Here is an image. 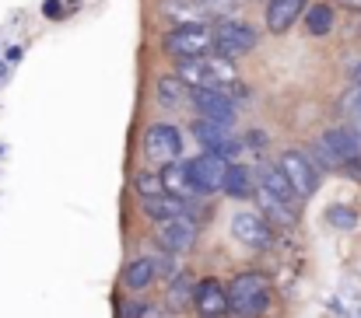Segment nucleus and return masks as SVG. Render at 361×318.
Wrapping results in <instances>:
<instances>
[{
  "mask_svg": "<svg viewBox=\"0 0 361 318\" xmlns=\"http://www.w3.org/2000/svg\"><path fill=\"white\" fill-rule=\"evenodd\" d=\"M186 91L193 88H221V91H232L239 84V67L218 53H207V56H197V60H176V70H172Z\"/></svg>",
  "mask_w": 361,
  "mask_h": 318,
  "instance_id": "nucleus-1",
  "label": "nucleus"
},
{
  "mask_svg": "<svg viewBox=\"0 0 361 318\" xmlns=\"http://www.w3.org/2000/svg\"><path fill=\"white\" fill-rule=\"evenodd\" d=\"M228 318H263L270 308V276L267 273H239L225 284Z\"/></svg>",
  "mask_w": 361,
  "mask_h": 318,
  "instance_id": "nucleus-2",
  "label": "nucleus"
},
{
  "mask_svg": "<svg viewBox=\"0 0 361 318\" xmlns=\"http://www.w3.org/2000/svg\"><path fill=\"white\" fill-rule=\"evenodd\" d=\"M305 154L316 161L319 172H323V168H326V172H337L344 161L361 158V133L355 126H334V129L319 133Z\"/></svg>",
  "mask_w": 361,
  "mask_h": 318,
  "instance_id": "nucleus-3",
  "label": "nucleus"
},
{
  "mask_svg": "<svg viewBox=\"0 0 361 318\" xmlns=\"http://www.w3.org/2000/svg\"><path fill=\"white\" fill-rule=\"evenodd\" d=\"M211 32H214L211 53H218L232 63H239L242 56H249L259 46V28L242 18H218V21H211Z\"/></svg>",
  "mask_w": 361,
  "mask_h": 318,
  "instance_id": "nucleus-4",
  "label": "nucleus"
},
{
  "mask_svg": "<svg viewBox=\"0 0 361 318\" xmlns=\"http://www.w3.org/2000/svg\"><path fill=\"white\" fill-rule=\"evenodd\" d=\"M211 21H190V25H172L161 35V53L169 60H197L211 53Z\"/></svg>",
  "mask_w": 361,
  "mask_h": 318,
  "instance_id": "nucleus-5",
  "label": "nucleus"
},
{
  "mask_svg": "<svg viewBox=\"0 0 361 318\" xmlns=\"http://www.w3.org/2000/svg\"><path fill=\"white\" fill-rule=\"evenodd\" d=\"M140 151H144L147 165H154V168L179 161L183 158V133H179V126H172V122H151L140 133Z\"/></svg>",
  "mask_w": 361,
  "mask_h": 318,
  "instance_id": "nucleus-6",
  "label": "nucleus"
},
{
  "mask_svg": "<svg viewBox=\"0 0 361 318\" xmlns=\"http://www.w3.org/2000/svg\"><path fill=\"white\" fill-rule=\"evenodd\" d=\"M225 168L228 161L221 154H211V151H200L197 158H186L183 161V172H186V182L197 196H214L221 193V182H225Z\"/></svg>",
  "mask_w": 361,
  "mask_h": 318,
  "instance_id": "nucleus-7",
  "label": "nucleus"
},
{
  "mask_svg": "<svg viewBox=\"0 0 361 318\" xmlns=\"http://www.w3.org/2000/svg\"><path fill=\"white\" fill-rule=\"evenodd\" d=\"M277 168L284 172V179L291 182V189H295V196H298L302 203L319 193L323 172L316 168V161H312L305 151H284V154L277 158Z\"/></svg>",
  "mask_w": 361,
  "mask_h": 318,
  "instance_id": "nucleus-8",
  "label": "nucleus"
},
{
  "mask_svg": "<svg viewBox=\"0 0 361 318\" xmlns=\"http://www.w3.org/2000/svg\"><path fill=\"white\" fill-rule=\"evenodd\" d=\"M186 102L193 106V112H197L200 119L218 122V126H225V129H232L235 119H239L235 98H232L228 91H221V88H193V91L186 95Z\"/></svg>",
  "mask_w": 361,
  "mask_h": 318,
  "instance_id": "nucleus-9",
  "label": "nucleus"
},
{
  "mask_svg": "<svg viewBox=\"0 0 361 318\" xmlns=\"http://www.w3.org/2000/svg\"><path fill=\"white\" fill-rule=\"evenodd\" d=\"M200 238V224L193 213H183V217H172V220H161L154 224V241L161 252L169 255H186Z\"/></svg>",
  "mask_w": 361,
  "mask_h": 318,
  "instance_id": "nucleus-10",
  "label": "nucleus"
},
{
  "mask_svg": "<svg viewBox=\"0 0 361 318\" xmlns=\"http://www.w3.org/2000/svg\"><path fill=\"white\" fill-rule=\"evenodd\" d=\"M232 238L242 241L245 248L263 252V248L274 245V227H270L256 210H239L235 217H232Z\"/></svg>",
  "mask_w": 361,
  "mask_h": 318,
  "instance_id": "nucleus-11",
  "label": "nucleus"
},
{
  "mask_svg": "<svg viewBox=\"0 0 361 318\" xmlns=\"http://www.w3.org/2000/svg\"><path fill=\"white\" fill-rule=\"evenodd\" d=\"M193 312L200 318H228V298H225V284L214 276L197 280L193 287Z\"/></svg>",
  "mask_w": 361,
  "mask_h": 318,
  "instance_id": "nucleus-12",
  "label": "nucleus"
},
{
  "mask_svg": "<svg viewBox=\"0 0 361 318\" xmlns=\"http://www.w3.org/2000/svg\"><path fill=\"white\" fill-rule=\"evenodd\" d=\"M305 4L309 0H267L263 4V25H267V32L270 35H288L298 25Z\"/></svg>",
  "mask_w": 361,
  "mask_h": 318,
  "instance_id": "nucleus-13",
  "label": "nucleus"
},
{
  "mask_svg": "<svg viewBox=\"0 0 361 318\" xmlns=\"http://www.w3.org/2000/svg\"><path fill=\"white\" fill-rule=\"evenodd\" d=\"M302 25L309 39H326L337 25V4L334 0H309L302 11Z\"/></svg>",
  "mask_w": 361,
  "mask_h": 318,
  "instance_id": "nucleus-14",
  "label": "nucleus"
},
{
  "mask_svg": "<svg viewBox=\"0 0 361 318\" xmlns=\"http://www.w3.org/2000/svg\"><path fill=\"white\" fill-rule=\"evenodd\" d=\"M256 175V186L263 189V193H270L274 200H281L284 207H291V210H298L302 207V200L295 196V189H291V182L284 179V172L277 168V165H263L259 172H252Z\"/></svg>",
  "mask_w": 361,
  "mask_h": 318,
  "instance_id": "nucleus-15",
  "label": "nucleus"
},
{
  "mask_svg": "<svg viewBox=\"0 0 361 318\" xmlns=\"http://www.w3.org/2000/svg\"><path fill=\"white\" fill-rule=\"evenodd\" d=\"M169 280H172V284H169V291H165V315H183V312L193 305V287H197V280H193L190 269H179V273H172Z\"/></svg>",
  "mask_w": 361,
  "mask_h": 318,
  "instance_id": "nucleus-16",
  "label": "nucleus"
},
{
  "mask_svg": "<svg viewBox=\"0 0 361 318\" xmlns=\"http://www.w3.org/2000/svg\"><path fill=\"white\" fill-rule=\"evenodd\" d=\"M140 213H144L151 224H161V220H172V217L190 213V203H186V200H176V196H169V193H158V196L140 200Z\"/></svg>",
  "mask_w": 361,
  "mask_h": 318,
  "instance_id": "nucleus-17",
  "label": "nucleus"
},
{
  "mask_svg": "<svg viewBox=\"0 0 361 318\" xmlns=\"http://www.w3.org/2000/svg\"><path fill=\"white\" fill-rule=\"evenodd\" d=\"M221 193L232 196V200H252V193H256V175H252V168H249V165H232V161H228Z\"/></svg>",
  "mask_w": 361,
  "mask_h": 318,
  "instance_id": "nucleus-18",
  "label": "nucleus"
},
{
  "mask_svg": "<svg viewBox=\"0 0 361 318\" xmlns=\"http://www.w3.org/2000/svg\"><path fill=\"white\" fill-rule=\"evenodd\" d=\"M158 175H161V193H169V196H176V200H186V203L200 200V196L190 189V182H186L183 158H179V161H172V165H161V168H158Z\"/></svg>",
  "mask_w": 361,
  "mask_h": 318,
  "instance_id": "nucleus-19",
  "label": "nucleus"
},
{
  "mask_svg": "<svg viewBox=\"0 0 361 318\" xmlns=\"http://www.w3.org/2000/svg\"><path fill=\"white\" fill-rule=\"evenodd\" d=\"M154 280H158V276H154L151 255H140V259H133V262L123 269V291H130V294H144Z\"/></svg>",
  "mask_w": 361,
  "mask_h": 318,
  "instance_id": "nucleus-20",
  "label": "nucleus"
},
{
  "mask_svg": "<svg viewBox=\"0 0 361 318\" xmlns=\"http://www.w3.org/2000/svg\"><path fill=\"white\" fill-rule=\"evenodd\" d=\"M256 200H259V217L270 224V227H295V210L291 207H284L281 200H274L270 193H263L259 186H256V193H252Z\"/></svg>",
  "mask_w": 361,
  "mask_h": 318,
  "instance_id": "nucleus-21",
  "label": "nucleus"
},
{
  "mask_svg": "<svg viewBox=\"0 0 361 318\" xmlns=\"http://www.w3.org/2000/svg\"><path fill=\"white\" fill-rule=\"evenodd\" d=\"M158 14L169 18L172 25H190V21H207L197 0H158Z\"/></svg>",
  "mask_w": 361,
  "mask_h": 318,
  "instance_id": "nucleus-22",
  "label": "nucleus"
},
{
  "mask_svg": "<svg viewBox=\"0 0 361 318\" xmlns=\"http://www.w3.org/2000/svg\"><path fill=\"white\" fill-rule=\"evenodd\" d=\"M186 84L176 77V74H161L158 81H154V102L161 108H179L186 106Z\"/></svg>",
  "mask_w": 361,
  "mask_h": 318,
  "instance_id": "nucleus-23",
  "label": "nucleus"
},
{
  "mask_svg": "<svg viewBox=\"0 0 361 318\" xmlns=\"http://www.w3.org/2000/svg\"><path fill=\"white\" fill-rule=\"evenodd\" d=\"M133 193H137V200H147V196H158L161 193V175H158V168H137L133 172Z\"/></svg>",
  "mask_w": 361,
  "mask_h": 318,
  "instance_id": "nucleus-24",
  "label": "nucleus"
},
{
  "mask_svg": "<svg viewBox=\"0 0 361 318\" xmlns=\"http://www.w3.org/2000/svg\"><path fill=\"white\" fill-rule=\"evenodd\" d=\"M323 220L330 227H337V231H355L358 227V210L355 207H344V203H334V207H326Z\"/></svg>",
  "mask_w": 361,
  "mask_h": 318,
  "instance_id": "nucleus-25",
  "label": "nucleus"
},
{
  "mask_svg": "<svg viewBox=\"0 0 361 318\" xmlns=\"http://www.w3.org/2000/svg\"><path fill=\"white\" fill-rule=\"evenodd\" d=\"M197 4L207 14V21H218V18H235V11L245 0H197Z\"/></svg>",
  "mask_w": 361,
  "mask_h": 318,
  "instance_id": "nucleus-26",
  "label": "nucleus"
},
{
  "mask_svg": "<svg viewBox=\"0 0 361 318\" xmlns=\"http://www.w3.org/2000/svg\"><path fill=\"white\" fill-rule=\"evenodd\" d=\"M270 144V136L263 133V129H249V133H242V151H263Z\"/></svg>",
  "mask_w": 361,
  "mask_h": 318,
  "instance_id": "nucleus-27",
  "label": "nucleus"
},
{
  "mask_svg": "<svg viewBox=\"0 0 361 318\" xmlns=\"http://www.w3.org/2000/svg\"><path fill=\"white\" fill-rule=\"evenodd\" d=\"M337 172H344L348 179H355V182H361V158H351V161H344Z\"/></svg>",
  "mask_w": 361,
  "mask_h": 318,
  "instance_id": "nucleus-28",
  "label": "nucleus"
},
{
  "mask_svg": "<svg viewBox=\"0 0 361 318\" xmlns=\"http://www.w3.org/2000/svg\"><path fill=\"white\" fill-rule=\"evenodd\" d=\"M42 11H46L49 18H63V11H60V0H46V4H42Z\"/></svg>",
  "mask_w": 361,
  "mask_h": 318,
  "instance_id": "nucleus-29",
  "label": "nucleus"
},
{
  "mask_svg": "<svg viewBox=\"0 0 361 318\" xmlns=\"http://www.w3.org/2000/svg\"><path fill=\"white\" fill-rule=\"evenodd\" d=\"M348 77H351V84H361V60L348 63Z\"/></svg>",
  "mask_w": 361,
  "mask_h": 318,
  "instance_id": "nucleus-30",
  "label": "nucleus"
},
{
  "mask_svg": "<svg viewBox=\"0 0 361 318\" xmlns=\"http://www.w3.org/2000/svg\"><path fill=\"white\" fill-rule=\"evenodd\" d=\"M334 4H341V7H348V11H361V0H334Z\"/></svg>",
  "mask_w": 361,
  "mask_h": 318,
  "instance_id": "nucleus-31",
  "label": "nucleus"
},
{
  "mask_svg": "<svg viewBox=\"0 0 361 318\" xmlns=\"http://www.w3.org/2000/svg\"><path fill=\"white\" fill-rule=\"evenodd\" d=\"M358 39H361V32H358Z\"/></svg>",
  "mask_w": 361,
  "mask_h": 318,
  "instance_id": "nucleus-32",
  "label": "nucleus"
}]
</instances>
